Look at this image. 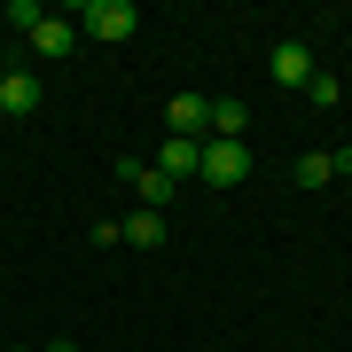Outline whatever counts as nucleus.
<instances>
[{"label":"nucleus","instance_id":"obj_1","mask_svg":"<svg viewBox=\"0 0 352 352\" xmlns=\"http://www.w3.org/2000/svg\"><path fill=\"white\" fill-rule=\"evenodd\" d=\"M196 180H212V188H243V180H251V141H204Z\"/></svg>","mask_w":352,"mask_h":352},{"label":"nucleus","instance_id":"obj_2","mask_svg":"<svg viewBox=\"0 0 352 352\" xmlns=\"http://www.w3.org/2000/svg\"><path fill=\"white\" fill-rule=\"evenodd\" d=\"M71 24L78 32H94V39H133V0H87V8H71Z\"/></svg>","mask_w":352,"mask_h":352},{"label":"nucleus","instance_id":"obj_3","mask_svg":"<svg viewBox=\"0 0 352 352\" xmlns=\"http://www.w3.org/2000/svg\"><path fill=\"white\" fill-rule=\"evenodd\" d=\"M118 173H126V188L141 196V212H164V204L180 196V180H164L157 164H141V157H126V164H118Z\"/></svg>","mask_w":352,"mask_h":352},{"label":"nucleus","instance_id":"obj_4","mask_svg":"<svg viewBox=\"0 0 352 352\" xmlns=\"http://www.w3.org/2000/svg\"><path fill=\"white\" fill-rule=\"evenodd\" d=\"M266 63H274L282 87H298V94H305V78H314V47H305V39H274V55H266Z\"/></svg>","mask_w":352,"mask_h":352},{"label":"nucleus","instance_id":"obj_5","mask_svg":"<svg viewBox=\"0 0 352 352\" xmlns=\"http://www.w3.org/2000/svg\"><path fill=\"white\" fill-rule=\"evenodd\" d=\"M164 118H173L180 141H204V133H212V94H173V110H164Z\"/></svg>","mask_w":352,"mask_h":352},{"label":"nucleus","instance_id":"obj_6","mask_svg":"<svg viewBox=\"0 0 352 352\" xmlns=\"http://www.w3.org/2000/svg\"><path fill=\"white\" fill-rule=\"evenodd\" d=\"M164 180H196V164H204V141H180V133H164V149L149 157Z\"/></svg>","mask_w":352,"mask_h":352},{"label":"nucleus","instance_id":"obj_7","mask_svg":"<svg viewBox=\"0 0 352 352\" xmlns=\"http://www.w3.org/2000/svg\"><path fill=\"white\" fill-rule=\"evenodd\" d=\"M0 110H8V118H32L39 110V78L32 71H0Z\"/></svg>","mask_w":352,"mask_h":352},{"label":"nucleus","instance_id":"obj_8","mask_svg":"<svg viewBox=\"0 0 352 352\" xmlns=\"http://www.w3.org/2000/svg\"><path fill=\"white\" fill-rule=\"evenodd\" d=\"M71 47H78V24H71V16H47V24L32 32V55H47V63H55V55H71Z\"/></svg>","mask_w":352,"mask_h":352},{"label":"nucleus","instance_id":"obj_9","mask_svg":"<svg viewBox=\"0 0 352 352\" xmlns=\"http://www.w3.org/2000/svg\"><path fill=\"white\" fill-rule=\"evenodd\" d=\"M118 235H126L133 251H157V243H164V212H126V227H118Z\"/></svg>","mask_w":352,"mask_h":352},{"label":"nucleus","instance_id":"obj_10","mask_svg":"<svg viewBox=\"0 0 352 352\" xmlns=\"http://www.w3.org/2000/svg\"><path fill=\"white\" fill-rule=\"evenodd\" d=\"M204 141H243V102H235V94L212 102V133H204Z\"/></svg>","mask_w":352,"mask_h":352},{"label":"nucleus","instance_id":"obj_11","mask_svg":"<svg viewBox=\"0 0 352 352\" xmlns=\"http://www.w3.org/2000/svg\"><path fill=\"white\" fill-rule=\"evenodd\" d=\"M0 24H8V32H39V24H47V8H39V0H8V8H0Z\"/></svg>","mask_w":352,"mask_h":352},{"label":"nucleus","instance_id":"obj_12","mask_svg":"<svg viewBox=\"0 0 352 352\" xmlns=\"http://www.w3.org/2000/svg\"><path fill=\"white\" fill-rule=\"evenodd\" d=\"M321 180H337V164H329V149H305L298 157V188H321Z\"/></svg>","mask_w":352,"mask_h":352},{"label":"nucleus","instance_id":"obj_13","mask_svg":"<svg viewBox=\"0 0 352 352\" xmlns=\"http://www.w3.org/2000/svg\"><path fill=\"white\" fill-rule=\"evenodd\" d=\"M305 94H314V110H329V102H337L344 87H337V78H329V71H314V78H305Z\"/></svg>","mask_w":352,"mask_h":352},{"label":"nucleus","instance_id":"obj_14","mask_svg":"<svg viewBox=\"0 0 352 352\" xmlns=\"http://www.w3.org/2000/svg\"><path fill=\"white\" fill-rule=\"evenodd\" d=\"M329 164H337V173H352V141H344V149H329Z\"/></svg>","mask_w":352,"mask_h":352},{"label":"nucleus","instance_id":"obj_15","mask_svg":"<svg viewBox=\"0 0 352 352\" xmlns=\"http://www.w3.org/2000/svg\"><path fill=\"white\" fill-rule=\"evenodd\" d=\"M39 352H78V337H55V344H39Z\"/></svg>","mask_w":352,"mask_h":352},{"label":"nucleus","instance_id":"obj_16","mask_svg":"<svg viewBox=\"0 0 352 352\" xmlns=\"http://www.w3.org/2000/svg\"><path fill=\"white\" fill-rule=\"evenodd\" d=\"M16 352H39V344H16Z\"/></svg>","mask_w":352,"mask_h":352}]
</instances>
